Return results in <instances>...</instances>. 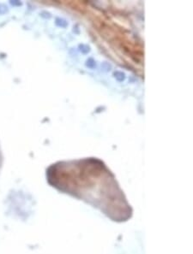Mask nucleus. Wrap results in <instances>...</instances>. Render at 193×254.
I'll return each instance as SVG.
<instances>
[{"label": "nucleus", "mask_w": 193, "mask_h": 254, "mask_svg": "<svg viewBox=\"0 0 193 254\" xmlns=\"http://www.w3.org/2000/svg\"><path fill=\"white\" fill-rule=\"evenodd\" d=\"M5 10H6L5 7H4L3 5H0V14H3V13H4V12H5Z\"/></svg>", "instance_id": "obj_1"}]
</instances>
